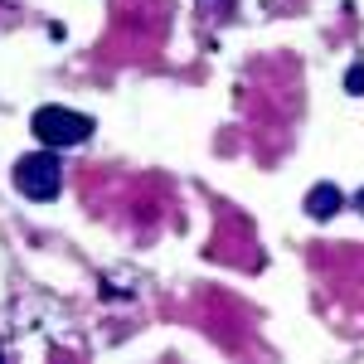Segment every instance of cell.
<instances>
[{"label": "cell", "mask_w": 364, "mask_h": 364, "mask_svg": "<svg viewBox=\"0 0 364 364\" xmlns=\"http://www.w3.org/2000/svg\"><path fill=\"white\" fill-rule=\"evenodd\" d=\"M10 175H15V190L25 199H34V204H49V199H58V190H63V166H58L54 146H39V151L20 156Z\"/></svg>", "instance_id": "cell-1"}, {"label": "cell", "mask_w": 364, "mask_h": 364, "mask_svg": "<svg viewBox=\"0 0 364 364\" xmlns=\"http://www.w3.org/2000/svg\"><path fill=\"white\" fill-rule=\"evenodd\" d=\"M29 132L39 136V146L68 151V146H83L92 136V117L73 112V107H39V112L29 117Z\"/></svg>", "instance_id": "cell-2"}, {"label": "cell", "mask_w": 364, "mask_h": 364, "mask_svg": "<svg viewBox=\"0 0 364 364\" xmlns=\"http://www.w3.org/2000/svg\"><path fill=\"white\" fill-rule=\"evenodd\" d=\"M340 204H345L340 185H311V195H306V214L311 219H336Z\"/></svg>", "instance_id": "cell-3"}, {"label": "cell", "mask_w": 364, "mask_h": 364, "mask_svg": "<svg viewBox=\"0 0 364 364\" xmlns=\"http://www.w3.org/2000/svg\"><path fill=\"white\" fill-rule=\"evenodd\" d=\"M345 87H350V92H364V63H355V68L345 73Z\"/></svg>", "instance_id": "cell-4"}, {"label": "cell", "mask_w": 364, "mask_h": 364, "mask_svg": "<svg viewBox=\"0 0 364 364\" xmlns=\"http://www.w3.org/2000/svg\"><path fill=\"white\" fill-rule=\"evenodd\" d=\"M355 204H360V214H364V190H360V195H355Z\"/></svg>", "instance_id": "cell-5"}]
</instances>
